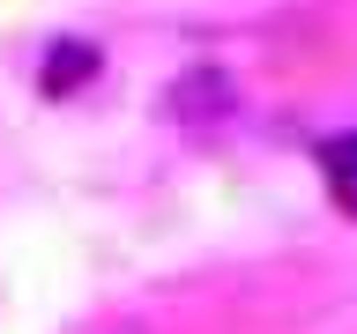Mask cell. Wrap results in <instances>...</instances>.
<instances>
[{"label":"cell","instance_id":"2","mask_svg":"<svg viewBox=\"0 0 357 334\" xmlns=\"http://www.w3.org/2000/svg\"><path fill=\"white\" fill-rule=\"evenodd\" d=\"M320 171H328V193L342 208H357V134H335L328 149H320Z\"/></svg>","mask_w":357,"mask_h":334},{"label":"cell","instance_id":"1","mask_svg":"<svg viewBox=\"0 0 357 334\" xmlns=\"http://www.w3.org/2000/svg\"><path fill=\"white\" fill-rule=\"evenodd\" d=\"M97 67H105V52H97L89 38H60L52 52H45V67H38V89H45V97H75Z\"/></svg>","mask_w":357,"mask_h":334}]
</instances>
